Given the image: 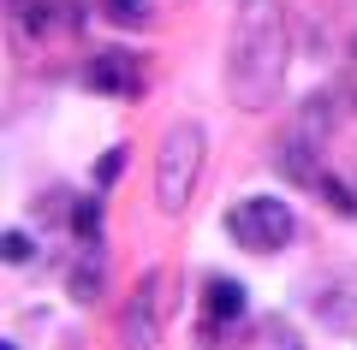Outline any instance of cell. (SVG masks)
I'll list each match as a JSON object with an SVG mask.
<instances>
[{"label": "cell", "instance_id": "cell-11", "mask_svg": "<svg viewBox=\"0 0 357 350\" xmlns=\"http://www.w3.org/2000/svg\"><path fill=\"white\" fill-rule=\"evenodd\" d=\"M316 196L328 202V208H340V214H357V196H351V190H345L333 173H321V178H316Z\"/></svg>", "mask_w": 357, "mask_h": 350}, {"label": "cell", "instance_id": "cell-1", "mask_svg": "<svg viewBox=\"0 0 357 350\" xmlns=\"http://www.w3.org/2000/svg\"><path fill=\"white\" fill-rule=\"evenodd\" d=\"M286 65H292V36H286V13L274 0H250V13L238 18V42L227 60V89L238 107L262 113L280 101Z\"/></svg>", "mask_w": 357, "mask_h": 350}, {"label": "cell", "instance_id": "cell-12", "mask_svg": "<svg viewBox=\"0 0 357 350\" xmlns=\"http://www.w3.org/2000/svg\"><path fill=\"white\" fill-rule=\"evenodd\" d=\"M119 166H126V154H119V149H107V154H102V166H96V184H114V178H119Z\"/></svg>", "mask_w": 357, "mask_h": 350}, {"label": "cell", "instance_id": "cell-8", "mask_svg": "<svg viewBox=\"0 0 357 350\" xmlns=\"http://www.w3.org/2000/svg\"><path fill=\"white\" fill-rule=\"evenodd\" d=\"M102 13L114 18V24H126V30H143L155 18V0H102Z\"/></svg>", "mask_w": 357, "mask_h": 350}, {"label": "cell", "instance_id": "cell-3", "mask_svg": "<svg viewBox=\"0 0 357 350\" xmlns=\"http://www.w3.org/2000/svg\"><path fill=\"white\" fill-rule=\"evenodd\" d=\"M227 232H232L238 250L274 255V250H286V244L298 238V220H292V208H286L280 196H244V202L227 208Z\"/></svg>", "mask_w": 357, "mask_h": 350}, {"label": "cell", "instance_id": "cell-2", "mask_svg": "<svg viewBox=\"0 0 357 350\" xmlns=\"http://www.w3.org/2000/svg\"><path fill=\"white\" fill-rule=\"evenodd\" d=\"M197 173H203V125L178 119V125L161 137V154H155V202H161V214H185L191 208Z\"/></svg>", "mask_w": 357, "mask_h": 350}, {"label": "cell", "instance_id": "cell-9", "mask_svg": "<svg viewBox=\"0 0 357 350\" xmlns=\"http://www.w3.org/2000/svg\"><path fill=\"white\" fill-rule=\"evenodd\" d=\"M72 232H77V244H84V250H89V244H96V238H102V208H96V202H77V214H72Z\"/></svg>", "mask_w": 357, "mask_h": 350}, {"label": "cell", "instance_id": "cell-10", "mask_svg": "<svg viewBox=\"0 0 357 350\" xmlns=\"http://www.w3.org/2000/svg\"><path fill=\"white\" fill-rule=\"evenodd\" d=\"M96 291H102V255H96V262H89V255H77V273H72V297H96Z\"/></svg>", "mask_w": 357, "mask_h": 350}, {"label": "cell", "instance_id": "cell-6", "mask_svg": "<svg viewBox=\"0 0 357 350\" xmlns=\"http://www.w3.org/2000/svg\"><path fill=\"white\" fill-rule=\"evenodd\" d=\"M13 24L24 42H54V36H72L77 30V6L72 0H18Z\"/></svg>", "mask_w": 357, "mask_h": 350}, {"label": "cell", "instance_id": "cell-13", "mask_svg": "<svg viewBox=\"0 0 357 350\" xmlns=\"http://www.w3.org/2000/svg\"><path fill=\"white\" fill-rule=\"evenodd\" d=\"M24 255H30V244L13 232V238H6V262H24Z\"/></svg>", "mask_w": 357, "mask_h": 350}, {"label": "cell", "instance_id": "cell-5", "mask_svg": "<svg viewBox=\"0 0 357 350\" xmlns=\"http://www.w3.org/2000/svg\"><path fill=\"white\" fill-rule=\"evenodd\" d=\"M84 83L96 95H114V101H137L143 95V60L126 48H102L96 60L84 65Z\"/></svg>", "mask_w": 357, "mask_h": 350}, {"label": "cell", "instance_id": "cell-4", "mask_svg": "<svg viewBox=\"0 0 357 350\" xmlns=\"http://www.w3.org/2000/svg\"><path fill=\"white\" fill-rule=\"evenodd\" d=\"M161 309H167V273H149L137 285V297L126 303V326H119L126 350H155L161 344Z\"/></svg>", "mask_w": 357, "mask_h": 350}, {"label": "cell", "instance_id": "cell-7", "mask_svg": "<svg viewBox=\"0 0 357 350\" xmlns=\"http://www.w3.org/2000/svg\"><path fill=\"white\" fill-rule=\"evenodd\" d=\"M244 321V285L238 279H208L203 285V333H227V326Z\"/></svg>", "mask_w": 357, "mask_h": 350}]
</instances>
